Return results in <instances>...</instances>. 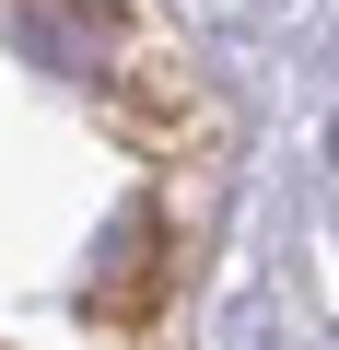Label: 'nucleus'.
Listing matches in <instances>:
<instances>
[{
	"label": "nucleus",
	"mask_w": 339,
	"mask_h": 350,
	"mask_svg": "<svg viewBox=\"0 0 339 350\" xmlns=\"http://www.w3.org/2000/svg\"><path fill=\"white\" fill-rule=\"evenodd\" d=\"M140 257H152V211H117V234H105V269H94V304H129Z\"/></svg>",
	"instance_id": "nucleus-1"
}]
</instances>
